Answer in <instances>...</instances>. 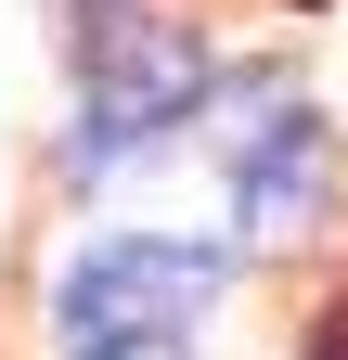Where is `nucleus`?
Segmentation results:
<instances>
[{
  "instance_id": "obj_2",
  "label": "nucleus",
  "mask_w": 348,
  "mask_h": 360,
  "mask_svg": "<svg viewBox=\"0 0 348 360\" xmlns=\"http://www.w3.org/2000/svg\"><path fill=\"white\" fill-rule=\"evenodd\" d=\"M206 296H220V257H206V245H142V232H129V245H91V257L52 283L77 360H104V347H168Z\"/></svg>"
},
{
  "instance_id": "obj_5",
  "label": "nucleus",
  "mask_w": 348,
  "mask_h": 360,
  "mask_svg": "<svg viewBox=\"0 0 348 360\" xmlns=\"http://www.w3.org/2000/svg\"><path fill=\"white\" fill-rule=\"evenodd\" d=\"M323 360H348V309H335V322H323Z\"/></svg>"
},
{
  "instance_id": "obj_4",
  "label": "nucleus",
  "mask_w": 348,
  "mask_h": 360,
  "mask_svg": "<svg viewBox=\"0 0 348 360\" xmlns=\"http://www.w3.org/2000/svg\"><path fill=\"white\" fill-rule=\"evenodd\" d=\"M104 360H181V335H168V347H104Z\"/></svg>"
},
{
  "instance_id": "obj_3",
  "label": "nucleus",
  "mask_w": 348,
  "mask_h": 360,
  "mask_svg": "<svg viewBox=\"0 0 348 360\" xmlns=\"http://www.w3.org/2000/svg\"><path fill=\"white\" fill-rule=\"evenodd\" d=\"M232 206H245V245H297V232L335 206L323 116L297 103V90H271V77L232 103Z\"/></svg>"
},
{
  "instance_id": "obj_1",
  "label": "nucleus",
  "mask_w": 348,
  "mask_h": 360,
  "mask_svg": "<svg viewBox=\"0 0 348 360\" xmlns=\"http://www.w3.org/2000/svg\"><path fill=\"white\" fill-rule=\"evenodd\" d=\"M194 90H206V52H194L181 26H155V13H104V26H91V77H77V129H65V155H77V167L142 155L155 129L194 116Z\"/></svg>"
}]
</instances>
